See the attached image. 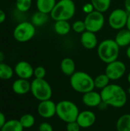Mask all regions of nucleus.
<instances>
[{
  "instance_id": "obj_10",
  "label": "nucleus",
  "mask_w": 130,
  "mask_h": 131,
  "mask_svg": "<svg viewBox=\"0 0 130 131\" xmlns=\"http://www.w3.org/2000/svg\"><path fill=\"white\" fill-rule=\"evenodd\" d=\"M126 71V64L123 61L116 60L107 64L105 69V74L111 81H116L125 74Z\"/></svg>"
},
{
  "instance_id": "obj_21",
  "label": "nucleus",
  "mask_w": 130,
  "mask_h": 131,
  "mask_svg": "<svg viewBox=\"0 0 130 131\" xmlns=\"http://www.w3.org/2000/svg\"><path fill=\"white\" fill-rule=\"evenodd\" d=\"M117 131H130V114L120 116L116 124Z\"/></svg>"
},
{
  "instance_id": "obj_15",
  "label": "nucleus",
  "mask_w": 130,
  "mask_h": 131,
  "mask_svg": "<svg viewBox=\"0 0 130 131\" xmlns=\"http://www.w3.org/2000/svg\"><path fill=\"white\" fill-rule=\"evenodd\" d=\"M80 43L84 48L90 50L97 47L98 44V40L95 33L89 31H85L84 33L81 34Z\"/></svg>"
},
{
  "instance_id": "obj_25",
  "label": "nucleus",
  "mask_w": 130,
  "mask_h": 131,
  "mask_svg": "<svg viewBox=\"0 0 130 131\" xmlns=\"http://www.w3.org/2000/svg\"><path fill=\"white\" fill-rule=\"evenodd\" d=\"M91 3L94 8V10L103 13L109 9L111 4V0H91Z\"/></svg>"
},
{
  "instance_id": "obj_24",
  "label": "nucleus",
  "mask_w": 130,
  "mask_h": 131,
  "mask_svg": "<svg viewBox=\"0 0 130 131\" xmlns=\"http://www.w3.org/2000/svg\"><path fill=\"white\" fill-rule=\"evenodd\" d=\"M24 127L21 124L19 120H9L5 122L0 131H23Z\"/></svg>"
},
{
  "instance_id": "obj_1",
  "label": "nucleus",
  "mask_w": 130,
  "mask_h": 131,
  "mask_svg": "<svg viewBox=\"0 0 130 131\" xmlns=\"http://www.w3.org/2000/svg\"><path fill=\"white\" fill-rule=\"evenodd\" d=\"M102 101L107 106L114 108H121L127 102V94L126 91L116 84H110L100 91Z\"/></svg>"
},
{
  "instance_id": "obj_27",
  "label": "nucleus",
  "mask_w": 130,
  "mask_h": 131,
  "mask_svg": "<svg viewBox=\"0 0 130 131\" xmlns=\"http://www.w3.org/2000/svg\"><path fill=\"white\" fill-rule=\"evenodd\" d=\"M19 121L22 125V127H24V129H28L34 125L35 118L31 114H25L20 117Z\"/></svg>"
},
{
  "instance_id": "obj_29",
  "label": "nucleus",
  "mask_w": 130,
  "mask_h": 131,
  "mask_svg": "<svg viewBox=\"0 0 130 131\" xmlns=\"http://www.w3.org/2000/svg\"><path fill=\"white\" fill-rule=\"evenodd\" d=\"M72 28L76 33H79V34H82L85 31H87L84 21H80V20H77L74 21L72 25Z\"/></svg>"
},
{
  "instance_id": "obj_3",
  "label": "nucleus",
  "mask_w": 130,
  "mask_h": 131,
  "mask_svg": "<svg viewBox=\"0 0 130 131\" xmlns=\"http://www.w3.org/2000/svg\"><path fill=\"white\" fill-rule=\"evenodd\" d=\"M120 54V46L113 39H106L101 41L97 47L99 58L104 63L109 64L116 61Z\"/></svg>"
},
{
  "instance_id": "obj_4",
  "label": "nucleus",
  "mask_w": 130,
  "mask_h": 131,
  "mask_svg": "<svg viewBox=\"0 0 130 131\" xmlns=\"http://www.w3.org/2000/svg\"><path fill=\"white\" fill-rule=\"evenodd\" d=\"M80 113L77 105L71 101L64 100L57 104L56 115L66 124L76 121Z\"/></svg>"
},
{
  "instance_id": "obj_2",
  "label": "nucleus",
  "mask_w": 130,
  "mask_h": 131,
  "mask_svg": "<svg viewBox=\"0 0 130 131\" xmlns=\"http://www.w3.org/2000/svg\"><path fill=\"white\" fill-rule=\"evenodd\" d=\"M70 84L74 91L83 94L95 88L94 79L84 71H75L70 76Z\"/></svg>"
},
{
  "instance_id": "obj_26",
  "label": "nucleus",
  "mask_w": 130,
  "mask_h": 131,
  "mask_svg": "<svg viewBox=\"0 0 130 131\" xmlns=\"http://www.w3.org/2000/svg\"><path fill=\"white\" fill-rule=\"evenodd\" d=\"M110 79L108 78V76L106 74H99L94 78L95 88L102 90L110 84Z\"/></svg>"
},
{
  "instance_id": "obj_34",
  "label": "nucleus",
  "mask_w": 130,
  "mask_h": 131,
  "mask_svg": "<svg viewBox=\"0 0 130 131\" xmlns=\"http://www.w3.org/2000/svg\"><path fill=\"white\" fill-rule=\"evenodd\" d=\"M6 119H5V116L2 112H0V130H2V128L3 127L4 124L6 122Z\"/></svg>"
},
{
  "instance_id": "obj_39",
  "label": "nucleus",
  "mask_w": 130,
  "mask_h": 131,
  "mask_svg": "<svg viewBox=\"0 0 130 131\" xmlns=\"http://www.w3.org/2000/svg\"><path fill=\"white\" fill-rule=\"evenodd\" d=\"M126 56H127V58H129L130 60V45L128 46V48H127V50H126Z\"/></svg>"
},
{
  "instance_id": "obj_40",
  "label": "nucleus",
  "mask_w": 130,
  "mask_h": 131,
  "mask_svg": "<svg viewBox=\"0 0 130 131\" xmlns=\"http://www.w3.org/2000/svg\"><path fill=\"white\" fill-rule=\"evenodd\" d=\"M127 80H128V82L130 84V72L129 73V74H128V77H127Z\"/></svg>"
},
{
  "instance_id": "obj_36",
  "label": "nucleus",
  "mask_w": 130,
  "mask_h": 131,
  "mask_svg": "<svg viewBox=\"0 0 130 131\" xmlns=\"http://www.w3.org/2000/svg\"><path fill=\"white\" fill-rule=\"evenodd\" d=\"M124 5H125V10L129 14H130V0H125Z\"/></svg>"
},
{
  "instance_id": "obj_12",
  "label": "nucleus",
  "mask_w": 130,
  "mask_h": 131,
  "mask_svg": "<svg viewBox=\"0 0 130 131\" xmlns=\"http://www.w3.org/2000/svg\"><path fill=\"white\" fill-rule=\"evenodd\" d=\"M14 71L18 78L28 80L32 76H34L33 67L30 63L25 61H18L14 68Z\"/></svg>"
},
{
  "instance_id": "obj_35",
  "label": "nucleus",
  "mask_w": 130,
  "mask_h": 131,
  "mask_svg": "<svg viewBox=\"0 0 130 131\" xmlns=\"http://www.w3.org/2000/svg\"><path fill=\"white\" fill-rule=\"evenodd\" d=\"M5 19H6V14L2 9L0 8V25L2 24L5 21Z\"/></svg>"
},
{
  "instance_id": "obj_30",
  "label": "nucleus",
  "mask_w": 130,
  "mask_h": 131,
  "mask_svg": "<svg viewBox=\"0 0 130 131\" xmlns=\"http://www.w3.org/2000/svg\"><path fill=\"white\" fill-rule=\"evenodd\" d=\"M46 75V70L42 66H38L34 69V78L44 79Z\"/></svg>"
},
{
  "instance_id": "obj_16",
  "label": "nucleus",
  "mask_w": 130,
  "mask_h": 131,
  "mask_svg": "<svg viewBox=\"0 0 130 131\" xmlns=\"http://www.w3.org/2000/svg\"><path fill=\"white\" fill-rule=\"evenodd\" d=\"M11 88L16 94L24 95L31 91V83L27 79L18 78L12 83Z\"/></svg>"
},
{
  "instance_id": "obj_9",
  "label": "nucleus",
  "mask_w": 130,
  "mask_h": 131,
  "mask_svg": "<svg viewBox=\"0 0 130 131\" xmlns=\"http://www.w3.org/2000/svg\"><path fill=\"white\" fill-rule=\"evenodd\" d=\"M129 13L123 8L114 9L108 18L109 25L114 30H121L126 26Z\"/></svg>"
},
{
  "instance_id": "obj_22",
  "label": "nucleus",
  "mask_w": 130,
  "mask_h": 131,
  "mask_svg": "<svg viewBox=\"0 0 130 131\" xmlns=\"http://www.w3.org/2000/svg\"><path fill=\"white\" fill-rule=\"evenodd\" d=\"M48 20V14H45L41 12H36L31 16V23L35 27H41L46 24Z\"/></svg>"
},
{
  "instance_id": "obj_17",
  "label": "nucleus",
  "mask_w": 130,
  "mask_h": 131,
  "mask_svg": "<svg viewBox=\"0 0 130 131\" xmlns=\"http://www.w3.org/2000/svg\"><path fill=\"white\" fill-rule=\"evenodd\" d=\"M115 41L120 47H126L130 45V31L127 28L119 30L116 37Z\"/></svg>"
},
{
  "instance_id": "obj_42",
  "label": "nucleus",
  "mask_w": 130,
  "mask_h": 131,
  "mask_svg": "<svg viewBox=\"0 0 130 131\" xmlns=\"http://www.w3.org/2000/svg\"><path fill=\"white\" fill-rule=\"evenodd\" d=\"M0 103H1V100H0Z\"/></svg>"
},
{
  "instance_id": "obj_23",
  "label": "nucleus",
  "mask_w": 130,
  "mask_h": 131,
  "mask_svg": "<svg viewBox=\"0 0 130 131\" xmlns=\"http://www.w3.org/2000/svg\"><path fill=\"white\" fill-rule=\"evenodd\" d=\"M15 74L14 69L6 63H0V79L1 80H9Z\"/></svg>"
},
{
  "instance_id": "obj_8",
  "label": "nucleus",
  "mask_w": 130,
  "mask_h": 131,
  "mask_svg": "<svg viewBox=\"0 0 130 131\" xmlns=\"http://www.w3.org/2000/svg\"><path fill=\"white\" fill-rule=\"evenodd\" d=\"M104 22L105 18L103 14L97 10H93V12L87 14L84 19L86 30L93 33L100 31L103 28Z\"/></svg>"
},
{
  "instance_id": "obj_6",
  "label": "nucleus",
  "mask_w": 130,
  "mask_h": 131,
  "mask_svg": "<svg viewBox=\"0 0 130 131\" xmlns=\"http://www.w3.org/2000/svg\"><path fill=\"white\" fill-rule=\"evenodd\" d=\"M31 92L33 97L39 101L51 99L53 93L50 84L44 78H34L31 82Z\"/></svg>"
},
{
  "instance_id": "obj_32",
  "label": "nucleus",
  "mask_w": 130,
  "mask_h": 131,
  "mask_svg": "<svg viewBox=\"0 0 130 131\" xmlns=\"http://www.w3.org/2000/svg\"><path fill=\"white\" fill-rule=\"evenodd\" d=\"M38 131H54V129L51 124L48 122H42L38 127Z\"/></svg>"
},
{
  "instance_id": "obj_14",
  "label": "nucleus",
  "mask_w": 130,
  "mask_h": 131,
  "mask_svg": "<svg viewBox=\"0 0 130 131\" xmlns=\"http://www.w3.org/2000/svg\"><path fill=\"white\" fill-rule=\"evenodd\" d=\"M82 101L84 105L89 107H99L102 101V97L100 93L95 91H91L83 94Z\"/></svg>"
},
{
  "instance_id": "obj_11",
  "label": "nucleus",
  "mask_w": 130,
  "mask_h": 131,
  "mask_svg": "<svg viewBox=\"0 0 130 131\" xmlns=\"http://www.w3.org/2000/svg\"><path fill=\"white\" fill-rule=\"evenodd\" d=\"M56 107L57 104H55L51 99L40 101L38 105L37 111L39 116L44 119H49L56 115Z\"/></svg>"
},
{
  "instance_id": "obj_19",
  "label": "nucleus",
  "mask_w": 130,
  "mask_h": 131,
  "mask_svg": "<svg viewBox=\"0 0 130 131\" xmlns=\"http://www.w3.org/2000/svg\"><path fill=\"white\" fill-rule=\"evenodd\" d=\"M56 3V0H36L38 11L45 14H50Z\"/></svg>"
},
{
  "instance_id": "obj_18",
  "label": "nucleus",
  "mask_w": 130,
  "mask_h": 131,
  "mask_svg": "<svg viewBox=\"0 0 130 131\" xmlns=\"http://www.w3.org/2000/svg\"><path fill=\"white\" fill-rule=\"evenodd\" d=\"M76 69V65L74 61L70 58H65L61 62V70L64 74L70 77Z\"/></svg>"
},
{
  "instance_id": "obj_41",
  "label": "nucleus",
  "mask_w": 130,
  "mask_h": 131,
  "mask_svg": "<svg viewBox=\"0 0 130 131\" xmlns=\"http://www.w3.org/2000/svg\"><path fill=\"white\" fill-rule=\"evenodd\" d=\"M128 92H129V94H130V87L129 88V89H128Z\"/></svg>"
},
{
  "instance_id": "obj_5",
  "label": "nucleus",
  "mask_w": 130,
  "mask_h": 131,
  "mask_svg": "<svg viewBox=\"0 0 130 131\" xmlns=\"http://www.w3.org/2000/svg\"><path fill=\"white\" fill-rule=\"evenodd\" d=\"M75 11L76 6L74 1L60 0L56 3L50 15L51 18L54 21H68L74 17Z\"/></svg>"
},
{
  "instance_id": "obj_20",
  "label": "nucleus",
  "mask_w": 130,
  "mask_h": 131,
  "mask_svg": "<svg viewBox=\"0 0 130 131\" xmlns=\"http://www.w3.org/2000/svg\"><path fill=\"white\" fill-rule=\"evenodd\" d=\"M54 29L57 34L60 35H66L70 32L71 29V26L68 22V21L59 20V21H55Z\"/></svg>"
},
{
  "instance_id": "obj_13",
  "label": "nucleus",
  "mask_w": 130,
  "mask_h": 131,
  "mask_svg": "<svg viewBox=\"0 0 130 131\" xmlns=\"http://www.w3.org/2000/svg\"><path fill=\"white\" fill-rule=\"evenodd\" d=\"M97 116L94 112L86 110L80 111L77 116V122L80 125L81 128L87 129L89 127H91L96 122Z\"/></svg>"
},
{
  "instance_id": "obj_31",
  "label": "nucleus",
  "mask_w": 130,
  "mask_h": 131,
  "mask_svg": "<svg viewBox=\"0 0 130 131\" xmlns=\"http://www.w3.org/2000/svg\"><path fill=\"white\" fill-rule=\"evenodd\" d=\"M80 129L81 127L77 121L67 123L66 126V131H80Z\"/></svg>"
},
{
  "instance_id": "obj_33",
  "label": "nucleus",
  "mask_w": 130,
  "mask_h": 131,
  "mask_svg": "<svg viewBox=\"0 0 130 131\" xmlns=\"http://www.w3.org/2000/svg\"><path fill=\"white\" fill-rule=\"evenodd\" d=\"M93 10H94V8H93V5H92L91 2H90V3H87V4H85V5H84V7H83V11H84L85 13H87V14H88V13L93 12Z\"/></svg>"
},
{
  "instance_id": "obj_28",
  "label": "nucleus",
  "mask_w": 130,
  "mask_h": 131,
  "mask_svg": "<svg viewBox=\"0 0 130 131\" xmlns=\"http://www.w3.org/2000/svg\"><path fill=\"white\" fill-rule=\"evenodd\" d=\"M32 0H16L15 8L19 12H27L31 7Z\"/></svg>"
},
{
  "instance_id": "obj_38",
  "label": "nucleus",
  "mask_w": 130,
  "mask_h": 131,
  "mask_svg": "<svg viewBox=\"0 0 130 131\" xmlns=\"http://www.w3.org/2000/svg\"><path fill=\"white\" fill-rule=\"evenodd\" d=\"M126 27H127V29L130 31V14H129V16H128V20H127Z\"/></svg>"
},
{
  "instance_id": "obj_43",
  "label": "nucleus",
  "mask_w": 130,
  "mask_h": 131,
  "mask_svg": "<svg viewBox=\"0 0 130 131\" xmlns=\"http://www.w3.org/2000/svg\"><path fill=\"white\" fill-rule=\"evenodd\" d=\"M72 1H74V0H72Z\"/></svg>"
},
{
  "instance_id": "obj_7",
  "label": "nucleus",
  "mask_w": 130,
  "mask_h": 131,
  "mask_svg": "<svg viewBox=\"0 0 130 131\" xmlns=\"http://www.w3.org/2000/svg\"><path fill=\"white\" fill-rule=\"evenodd\" d=\"M36 33L35 26L30 21H24L19 22L13 30V38L20 43H25L32 39Z\"/></svg>"
},
{
  "instance_id": "obj_37",
  "label": "nucleus",
  "mask_w": 130,
  "mask_h": 131,
  "mask_svg": "<svg viewBox=\"0 0 130 131\" xmlns=\"http://www.w3.org/2000/svg\"><path fill=\"white\" fill-rule=\"evenodd\" d=\"M4 60H5V54L0 51V63L4 62Z\"/></svg>"
}]
</instances>
